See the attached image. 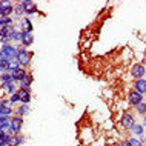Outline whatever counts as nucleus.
Returning a JSON list of instances; mask_svg holds the SVG:
<instances>
[{
  "label": "nucleus",
  "mask_w": 146,
  "mask_h": 146,
  "mask_svg": "<svg viewBox=\"0 0 146 146\" xmlns=\"http://www.w3.org/2000/svg\"><path fill=\"white\" fill-rule=\"evenodd\" d=\"M128 143H129V146H143L140 140L134 139V137H131V139H128Z\"/></svg>",
  "instance_id": "nucleus-26"
},
{
  "label": "nucleus",
  "mask_w": 146,
  "mask_h": 146,
  "mask_svg": "<svg viewBox=\"0 0 146 146\" xmlns=\"http://www.w3.org/2000/svg\"><path fill=\"white\" fill-rule=\"evenodd\" d=\"M145 58H146V51H145Z\"/></svg>",
  "instance_id": "nucleus-32"
},
{
  "label": "nucleus",
  "mask_w": 146,
  "mask_h": 146,
  "mask_svg": "<svg viewBox=\"0 0 146 146\" xmlns=\"http://www.w3.org/2000/svg\"><path fill=\"white\" fill-rule=\"evenodd\" d=\"M22 26V33H33V23H31L29 19H23L20 22Z\"/></svg>",
  "instance_id": "nucleus-14"
},
{
  "label": "nucleus",
  "mask_w": 146,
  "mask_h": 146,
  "mask_svg": "<svg viewBox=\"0 0 146 146\" xmlns=\"http://www.w3.org/2000/svg\"><path fill=\"white\" fill-rule=\"evenodd\" d=\"M9 102H11V103H15V102H20V96H19L17 92L13 94V96H11V98H9Z\"/></svg>",
  "instance_id": "nucleus-28"
},
{
  "label": "nucleus",
  "mask_w": 146,
  "mask_h": 146,
  "mask_svg": "<svg viewBox=\"0 0 146 146\" xmlns=\"http://www.w3.org/2000/svg\"><path fill=\"white\" fill-rule=\"evenodd\" d=\"M143 126H146V115H145V118H143Z\"/></svg>",
  "instance_id": "nucleus-31"
},
{
  "label": "nucleus",
  "mask_w": 146,
  "mask_h": 146,
  "mask_svg": "<svg viewBox=\"0 0 146 146\" xmlns=\"http://www.w3.org/2000/svg\"><path fill=\"white\" fill-rule=\"evenodd\" d=\"M131 74H132V77L135 78V80H140V78L145 77L146 68L141 65V63H137V65H134L132 68H131Z\"/></svg>",
  "instance_id": "nucleus-3"
},
{
  "label": "nucleus",
  "mask_w": 146,
  "mask_h": 146,
  "mask_svg": "<svg viewBox=\"0 0 146 146\" xmlns=\"http://www.w3.org/2000/svg\"><path fill=\"white\" fill-rule=\"evenodd\" d=\"M0 52H2L8 60L17 58V48H14V46H11V45H3L2 49H0Z\"/></svg>",
  "instance_id": "nucleus-2"
},
{
  "label": "nucleus",
  "mask_w": 146,
  "mask_h": 146,
  "mask_svg": "<svg viewBox=\"0 0 146 146\" xmlns=\"http://www.w3.org/2000/svg\"><path fill=\"white\" fill-rule=\"evenodd\" d=\"M134 91L140 92L141 96H143V94H146V80H145V78H140V80H135V82H134Z\"/></svg>",
  "instance_id": "nucleus-9"
},
{
  "label": "nucleus",
  "mask_w": 146,
  "mask_h": 146,
  "mask_svg": "<svg viewBox=\"0 0 146 146\" xmlns=\"http://www.w3.org/2000/svg\"><path fill=\"white\" fill-rule=\"evenodd\" d=\"M11 40H22V33L20 31H17V29H14L13 31V34H11Z\"/></svg>",
  "instance_id": "nucleus-23"
},
{
  "label": "nucleus",
  "mask_w": 146,
  "mask_h": 146,
  "mask_svg": "<svg viewBox=\"0 0 146 146\" xmlns=\"http://www.w3.org/2000/svg\"><path fill=\"white\" fill-rule=\"evenodd\" d=\"M23 8H25V13L26 14H34L35 11H37V6H35V3L29 2V0H25V2H22Z\"/></svg>",
  "instance_id": "nucleus-13"
},
{
  "label": "nucleus",
  "mask_w": 146,
  "mask_h": 146,
  "mask_svg": "<svg viewBox=\"0 0 146 146\" xmlns=\"http://www.w3.org/2000/svg\"><path fill=\"white\" fill-rule=\"evenodd\" d=\"M120 146H129L128 140H123V141H121V143H120Z\"/></svg>",
  "instance_id": "nucleus-29"
},
{
  "label": "nucleus",
  "mask_w": 146,
  "mask_h": 146,
  "mask_svg": "<svg viewBox=\"0 0 146 146\" xmlns=\"http://www.w3.org/2000/svg\"><path fill=\"white\" fill-rule=\"evenodd\" d=\"M140 141H141V145H146V139H145V137H143V139H141Z\"/></svg>",
  "instance_id": "nucleus-30"
},
{
  "label": "nucleus",
  "mask_w": 146,
  "mask_h": 146,
  "mask_svg": "<svg viewBox=\"0 0 146 146\" xmlns=\"http://www.w3.org/2000/svg\"><path fill=\"white\" fill-rule=\"evenodd\" d=\"M11 105L13 103L9 100H0V114L5 117H9L13 114V108H9Z\"/></svg>",
  "instance_id": "nucleus-7"
},
{
  "label": "nucleus",
  "mask_w": 146,
  "mask_h": 146,
  "mask_svg": "<svg viewBox=\"0 0 146 146\" xmlns=\"http://www.w3.org/2000/svg\"><path fill=\"white\" fill-rule=\"evenodd\" d=\"M128 98H129V103L134 105V106H139L141 102H143V96H141L140 92H137V91H132Z\"/></svg>",
  "instance_id": "nucleus-8"
},
{
  "label": "nucleus",
  "mask_w": 146,
  "mask_h": 146,
  "mask_svg": "<svg viewBox=\"0 0 146 146\" xmlns=\"http://www.w3.org/2000/svg\"><path fill=\"white\" fill-rule=\"evenodd\" d=\"M31 83H33V76H31V74H26L25 78L20 82V86H22V89H29Z\"/></svg>",
  "instance_id": "nucleus-17"
},
{
  "label": "nucleus",
  "mask_w": 146,
  "mask_h": 146,
  "mask_svg": "<svg viewBox=\"0 0 146 146\" xmlns=\"http://www.w3.org/2000/svg\"><path fill=\"white\" fill-rule=\"evenodd\" d=\"M9 126H11V131H13V134H20L22 131V126H23V118L22 117H13L9 121Z\"/></svg>",
  "instance_id": "nucleus-4"
},
{
  "label": "nucleus",
  "mask_w": 146,
  "mask_h": 146,
  "mask_svg": "<svg viewBox=\"0 0 146 146\" xmlns=\"http://www.w3.org/2000/svg\"><path fill=\"white\" fill-rule=\"evenodd\" d=\"M23 141H25V137L20 135V134H13V137H11V146H19Z\"/></svg>",
  "instance_id": "nucleus-15"
},
{
  "label": "nucleus",
  "mask_w": 146,
  "mask_h": 146,
  "mask_svg": "<svg viewBox=\"0 0 146 146\" xmlns=\"http://www.w3.org/2000/svg\"><path fill=\"white\" fill-rule=\"evenodd\" d=\"M137 112L141 114V115H146V103L145 102H141V103L137 106Z\"/></svg>",
  "instance_id": "nucleus-24"
},
{
  "label": "nucleus",
  "mask_w": 146,
  "mask_h": 146,
  "mask_svg": "<svg viewBox=\"0 0 146 146\" xmlns=\"http://www.w3.org/2000/svg\"><path fill=\"white\" fill-rule=\"evenodd\" d=\"M134 125H135V120H134L132 114L125 112L123 115H121V126H123L125 129H132Z\"/></svg>",
  "instance_id": "nucleus-5"
},
{
  "label": "nucleus",
  "mask_w": 146,
  "mask_h": 146,
  "mask_svg": "<svg viewBox=\"0 0 146 146\" xmlns=\"http://www.w3.org/2000/svg\"><path fill=\"white\" fill-rule=\"evenodd\" d=\"M11 74H13V77H14V82H22L28 72H26L23 68H17V69L11 71Z\"/></svg>",
  "instance_id": "nucleus-11"
},
{
  "label": "nucleus",
  "mask_w": 146,
  "mask_h": 146,
  "mask_svg": "<svg viewBox=\"0 0 146 146\" xmlns=\"http://www.w3.org/2000/svg\"><path fill=\"white\" fill-rule=\"evenodd\" d=\"M132 132L134 134H135V135H143V126H141V125H134V128H132Z\"/></svg>",
  "instance_id": "nucleus-22"
},
{
  "label": "nucleus",
  "mask_w": 146,
  "mask_h": 146,
  "mask_svg": "<svg viewBox=\"0 0 146 146\" xmlns=\"http://www.w3.org/2000/svg\"><path fill=\"white\" fill-rule=\"evenodd\" d=\"M31 57H33V54L31 52H26L25 46H19L17 48V60L20 63V66H28L29 62H31Z\"/></svg>",
  "instance_id": "nucleus-1"
},
{
  "label": "nucleus",
  "mask_w": 146,
  "mask_h": 146,
  "mask_svg": "<svg viewBox=\"0 0 146 146\" xmlns=\"http://www.w3.org/2000/svg\"><path fill=\"white\" fill-rule=\"evenodd\" d=\"M14 9H15V13H17V15H22L23 13H25V8H23V5H22V2L19 3V5L15 6Z\"/></svg>",
  "instance_id": "nucleus-27"
},
{
  "label": "nucleus",
  "mask_w": 146,
  "mask_h": 146,
  "mask_svg": "<svg viewBox=\"0 0 146 146\" xmlns=\"http://www.w3.org/2000/svg\"><path fill=\"white\" fill-rule=\"evenodd\" d=\"M0 82L2 83H8V82H14V77L11 72H3L2 76H0Z\"/></svg>",
  "instance_id": "nucleus-19"
},
{
  "label": "nucleus",
  "mask_w": 146,
  "mask_h": 146,
  "mask_svg": "<svg viewBox=\"0 0 146 146\" xmlns=\"http://www.w3.org/2000/svg\"><path fill=\"white\" fill-rule=\"evenodd\" d=\"M8 63H9V60H0V71L8 72V71H9V68H8Z\"/></svg>",
  "instance_id": "nucleus-25"
},
{
  "label": "nucleus",
  "mask_w": 146,
  "mask_h": 146,
  "mask_svg": "<svg viewBox=\"0 0 146 146\" xmlns=\"http://www.w3.org/2000/svg\"><path fill=\"white\" fill-rule=\"evenodd\" d=\"M0 26L5 28V26H13V19L11 17H2L0 19Z\"/></svg>",
  "instance_id": "nucleus-20"
},
{
  "label": "nucleus",
  "mask_w": 146,
  "mask_h": 146,
  "mask_svg": "<svg viewBox=\"0 0 146 146\" xmlns=\"http://www.w3.org/2000/svg\"><path fill=\"white\" fill-rule=\"evenodd\" d=\"M14 11V6L9 2H0V19L9 17V14Z\"/></svg>",
  "instance_id": "nucleus-6"
},
{
  "label": "nucleus",
  "mask_w": 146,
  "mask_h": 146,
  "mask_svg": "<svg viewBox=\"0 0 146 146\" xmlns=\"http://www.w3.org/2000/svg\"><path fill=\"white\" fill-rule=\"evenodd\" d=\"M9 121H11L9 117H5V115H2V114H0V129L5 128V126H8V125H9Z\"/></svg>",
  "instance_id": "nucleus-21"
},
{
  "label": "nucleus",
  "mask_w": 146,
  "mask_h": 146,
  "mask_svg": "<svg viewBox=\"0 0 146 146\" xmlns=\"http://www.w3.org/2000/svg\"><path fill=\"white\" fill-rule=\"evenodd\" d=\"M29 112V106L28 105H22L20 108L15 111V114H17V117H23V115H26V114Z\"/></svg>",
  "instance_id": "nucleus-18"
},
{
  "label": "nucleus",
  "mask_w": 146,
  "mask_h": 146,
  "mask_svg": "<svg viewBox=\"0 0 146 146\" xmlns=\"http://www.w3.org/2000/svg\"><path fill=\"white\" fill-rule=\"evenodd\" d=\"M22 43H23V46H31L33 45V42H34V35L31 34V33H22V40H20Z\"/></svg>",
  "instance_id": "nucleus-12"
},
{
  "label": "nucleus",
  "mask_w": 146,
  "mask_h": 146,
  "mask_svg": "<svg viewBox=\"0 0 146 146\" xmlns=\"http://www.w3.org/2000/svg\"><path fill=\"white\" fill-rule=\"evenodd\" d=\"M2 88L6 91L9 96H13V94H15L17 91H15V85H14V82H8V83H2Z\"/></svg>",
  "instance_id": "nucleus-16"
},
{
  "label": "nucleus",
  "mask_w": 146,
  "mask_h": 146,
  "mask_svg": "<svg viewBox=\"0 0 146 146\" xmlns=\"http://www.w3.org/2000/svg\"><path fill=\"white\" fill-rule=\"evenodd\" d=\"M17 94L20 96L22 105H28V103H29V100H31V92H29V89H19Z\"/></svg>",
  "instance_id": "nucleus-10"
}]
</instances>
